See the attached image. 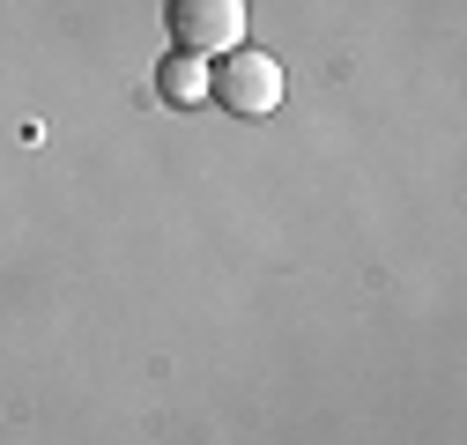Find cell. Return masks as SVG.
Returning a JSON list of instances; mask_svg holds the SVG:
<instances>
[{
    "label": "cell",
    "instance_id": "obj_1",
    "mask_svg": "<svg viewBox=\"0 0 467 445\" xmlns=\"http://www.w3.org/2000/svg\"><path fill=\"white\" fill-rule=\"evenodd\" d=\"M179 52H230L245 37V0H163Z\"/></svg>",
    "mask_w": 467,
    "mask_h": 445
},
{
    "label": "cell",
    "instance_id": "obj_2",
    "mask_svg": "<svg viewBox=\"0 0 467 445\" xmlns=\"http://www.w3.org/2000/svg\"><path fill=\"white\" fill-rule=\"evenodd\" d=\"M215 97L230 104V111H275L282 104V67L267 60V52H253V45H230L223 52V67H215Z\"/></svg>",
    "mask_w": 467,
    "mask_h": 445
},
{
    "label": "cell",
    "instance_id": "obj_3",
    "mask_svg": "<svg viewBox=\"0 0 467 445\" xmlns=\"http://www.w3.org/2000/svg\"><path fill=\"white\" fill-rule=\"evenodd\" d=\"M156 89H163L171 104H186V97H201V75H193V52H171V60H163V75H156Z\"/></svg>",
    "mask_w": 467,
    "mask_h": 445
}]
</instances>
